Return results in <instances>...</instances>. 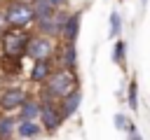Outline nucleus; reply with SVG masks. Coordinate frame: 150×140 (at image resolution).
<instances>
[{
  "instance_id": "obj_1",
  "label": "nucleus",
  "mask_w": 150,
  "mask_h": 140,
  "mask_svg": "<svg viewBox=\"0 0 150 140\" xmlns=\"http://www.w3.org/2000/svg\"><path fill=\"white\" fill-rule=\"evenodd\" d=\"M80 89V79H77V72L75 70H66V68H54V72L47 77V82L42 84L40 89V100H54L59 103L61 98H66L68 93L77 91Z\"/></svg>"
},
{
  "instance_id": "obj_2",
  "label": "nucleus",
  "mask_w": 150,
  "mask_h": 140,
  "mask_svg": "<svg viewBox=\"0 0 150 140\" xmlns=\"http://www.w3.org/2000/svg\"><path fill=\"white\" fill-rule=\"evenodd\" d=\"M30 30L23 28H5L0 35V54L12 56V58H23L26 56V44H28Z\"/></svg>"
},
{
  "instance_id": "obj_3",
  "label": "nucleus",
  "mask_w": 150,
  "mask_h": 140,
  "mask_svg": "<svg viewBox=\"0 0 150 140\" xmlns=\"http://www.w3.org/2000/svg\"><path fill=\"white\" fill-rule=\"evenodd\" d=\"M2 19H5V26H7V28H23V30H30L33 23H35L33 7L26 5V2H12V0L5 2Z\"/></svg>"
},
{
  "instance_id": "obj_4",
  "label": "nucleus",
  "mask_w": 150,
  "mask_h": 140,
  "mask_svg": "<svg viewBox=\"0 0 150 140\" xmlns=\"http://www.w3.org/2000/svg\"><path fill=\"white\" fill-rule=\"evenodd\" d=\"M26 56L33 58V61L56 58V40L30 30V37H28V44H26Z\"/></svg>"
},
{
  "instance_id": "obj_5",
  "label": "nucleus",
  "mask_w": 150,
  "mask_h": 140,
  "mask_svg": "<svg viewBox=\"0 0 150 140\" xmlns=\"http://www.w3.org/2000/svg\"><path fill=\"white\" fill-rule=\"evenodd\" d=\"M38 121H40V126H42L45 133H56L66 119L59 112V103H54V100H40V117H38Z\"/></svg>"
},
{
  "instance_id": "obj_6",
  "label": "nucleus",
  "mask_w": 150,
  "mask_h": 140,
  "mask_svg": "<svg viewBox=\"0 0 150 140\" xmlns=\"http://www.w3.org/2000/svg\"><path fill=\"white\" fill-rule=\"evenodd\" d=\"M26 96L28 93L21 86H5V89H0V110H2V114L16 112L21 107V103L26 100Z\"/></svg>"
},
{
  "instance_id": "obj_7",
  "label": "nucleus",
  "mask_w": 150,
  "mask_h": 140,
  "mask_svg": "<svg viewBox=\"0 0 150 140\" xmlns=\"http://www.w3.org/2000/svg\"><path fill=\"white\" fill-rule=\"evenodd\" d=\"M56 68V58H42V61H33V68L28 72V82L35 86H42L47 82V77L54 72Z\"/></svg>"
},
{
  "instance_id": "obj_8",
  "label": "nucleus",
  "mask_w": 150,
  "mask_h": 140,
  "mask_svg": "<svg viewBox=\"0 0 150 140\" xmlns=\"http://www.w3.org/2000/svg\"><path fill=\"white\" fill-rule=\"evenodd\" d=\"M80 19H82V12H73V14H68V19H66V23H63V28H61V42H70V44H75V40H77V35H80Z\"/></svg>"
},
{
  "instance_id": "obj_9",
  "label": "nucleus",
  "mask_w": 150,
  "mask_h": 140,
  "mask_svg": "<svg viewBox=\"0 0 150 140\" xmlns=\"http://www.w3.org/2000/svg\"><path fill=\"white\" fill-rule=\"evenodd\" d=\"M19 112V117L16 119H28V121H38V117H40V98L38 96H26V100L21 103V107L16 110Z\"/></svg>"
},
{
  "instance_id": "obj_10",
  "label": "nucleus",
  "mask_w": 150,
  "mask_h": 140,
  "mask_svg": "<svg viewBox=\"0 0 150 140\" xmlns=\"http://www.w3.org/2000/svg\"><path fill=\"white\" fill-rule=\"evenodd\" d=\"M80 103H82V93H80V89L73 91V93H68L66 98H61V100H59V112H61V117H63V119L73 117V114L80 110Z\"/></svg>"
},
{
  "instance_id": "obj_11",
  "label": "nucleus",
  "mask_w": 150,
  "mask_h": 140,
  "mask_svg": "<svg viewBox=\"0 0 150 140\" xmlns=\"http://www.w3.org/2000/svg\"><path fill=\"white\" fill-rule=\"evenodd\" d=\"M59 68H66V70H77V49H75V44H70V42H61Z\"/></svg>"
},
{
  "instance_id": "obj_12",
  "label": "nucleus",
  "mask_w": 150,
  "mask_h": 140,
  "mask_svg": "<svg viewBox=\"0 0 150 140\" xmlns=\"http://www.w3.org/2000/svg\"><path fill=\"white\" fill-rule=\"evenodd\" d=\"M42 133V126H40V121H28V119H19L16 121V133L14 135H19V138H38Z\"/></svg>"
},
{
  "instance_id": "obj_13",
  "label": "nucleus",
  "mask_w": 150,
  "mask_h": 140,
  "mask_svg": "<svg viewBox=\"0 0 150 140\" xmlns=\"http://www.w3.org/2000/svg\"><path fill=\"white\" fill-rule=\"evenodd\" d=\"M21 58H12V56H2L0 54V77H14L21 72Z\"/></svg>"
},
{
  "instance_id": "obj_14",
  "label": "nucleus",
  "mask_w": 150,
  "mask_h": 140,
  "mask_svg": "<svg viewBox=\"0 0 150 140\" xmlns=\"http://www.w3.org/2000/svg\"><path fill=\"white\" fill-rule=\"evenodd\" d=\"M16 117L12 114H0V140H14L16 133Z\"/></svg>"
},
{
  "instance_id": "obj_15",
  "label": "nucleus",
  "mask_w": 150,
  "mask_h": 140,
  "mask_svg": "<svg viewBox=\"0 0 150 140\" xmlns=\"http://www.w3.org/2000/svg\"><path fill=\"white\" fill-rule=\"evenodd\" d=\"M30 7H33V16H35V21H42V19H49L56 9L49 5V0H33L30 2Z\"/></svg>"
},
{
  "instance_id": "obj_16",
  "label": "nucleus",
  "mask_w": 150,
  "mask_h": 140,
  "mask_svg": "<svg viewBox=\"0 0 150 140\" xmlns=\"http://www.w3.org/2000/svg\"><path fill=\"white\" fill-rule=\"evenodd\" d=\"M124 58H127V42L124 40H117L112 44V61L117 65H124Z\"/></svg>"
},
{
  "instance_id": "obj_17",
  "label": "nucleus",
  "mask_w": 150,
  "mask_h": 140,
  "mask_svg": "<svg viewBox=\"0 0 150 140\" xmlns=\"http://www.w3.org/2000/svg\"><path fill=\"white\" fill-rule=\"evenodd\" d=\"M127 103L131 110H138V84L131 79L129 82V91H127Z\"/></svg>"
},
{
  "instance_id": "obj_18",
  "label": "nucleus",
  "mask_w": 150,
  "mask_h": 140,
  "mask_svg": "<svg viewBox=\"0 0 150 140\" xmlns=\"http://www.w3.org/2000/svg\"><path fill=\"white\" fill-rule=\"evenodd\" d=\"M120 30H122V16H120V12H112L110 14V37H117Z\"/></svg>"
},
{
  "instance_id": "obj_19",
  "label": "nucleus",
  "mask_w": 150,
  "mask_h": 140,
  "mask_svg": "<svg viewBox=\"0 0 150 140\" xmlns=\"http://www.w3.org/2000/svg\"><path fill=\"white\" fill-rule=\"evenodd\" d=\"M115 126H117L120 131H127V133L136 131V126H134V124H131V121H129L124 114H117V117H115Z\"/></svg>"
},
{
  "instance_id": "obj_20",
  "label": "nucleus",
  "mask_w": 150,
  "mask_h": 140,
  "mask_svg": "<svg viewBox=\"0 0 150 140\" xmlns=\"http://www.w3.org/2000/svg\"><path fill=\"white\" fill-rule=\"evenodd\" d=\"M49 5H52L54 9H66V7H68V0H49Z\"/></svg>"
},
{
  "instance_id": "obj_21",
  "label": "nucleus",
  "mask_w": 150,
  "mask_h": 140,
  "mask_svg": "<svg viewBox=\"0 0 150 140\" xmlns=\"http://www.w3.org/2000/svg\"><path fill=\"white\" fill-rule=\"evenodd\" d=\"M129 140H141V133H138V131H131V133H129Z\"/></svg>"
},
{
  "instance_id": "obj_22",
  "label": "nucleus",
  "mask_w": 150,
  "mask_h": 140,
  "mask_svg": "<svg viewBox=\"0 0 150 140\" xmlns=\"http://www.w3.org/2000/svg\"><path fill=\"white\" fill-rule=\"evenodd\" d=\"M5 28H7V26H5V19H2V12H0V35H2Z\"/></svg>"
},
{
  "instance_id": "obj_23",
  "label": "nucleus",
  "mask_w": 150,
  "mask_h": 140,
  "mask_svg": "<svg viewBox=\"0 0 150 140\" xmlns=\"http://www.w3.org/2000/svg\"><path fill=\"white\" fill-rule=\"evenodd\" d=\"M12 2H26V5H30L33 0H12Z\"/></svg>"
},
{
  "instance_id": "obj_24",
  "label": "nucleus",
  "mask_w": 150,
  "mask_h": 140,
  "mask_svg": "<svg viewBox=\"0 0 150 140\" xmlns=\"http://www.w3.org/2000/svg\"><path fill=\"white\" fill-rule=\"evenodd\" d=\"M0 79H2V77H0Z\"/></svg>"
}]
</instances>
